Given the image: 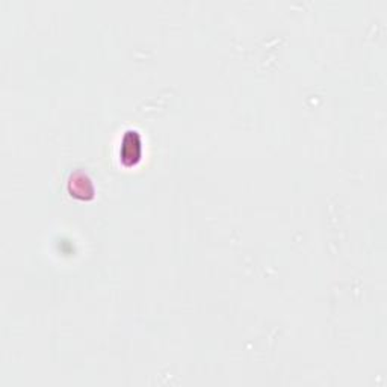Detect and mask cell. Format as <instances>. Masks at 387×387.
Masks as SVG:
<instances>
[{
  "instance_id": "cell-1",
  "label": "cell",
  "mask_w": 387,
  "mask_h": 387,
  "mask_svg": "<svg viewBox=\"0 0 387 387\" xmlns=\"http://www.w3.org/2000/svg\"><path fill=\"white\" fill-rule=\"evenodd\" d=\"M142 155V141L138 132L129 131L123 136L120 149V158L124 165H135Z\"/></svg>"
},
{
  "instance_id": "cell-2",
  "label": "cell",
  "mask_w": 387,
  "mask_h": 387,
  "mask_svg": "<svg viewBox=\"0 0 387 387\" xmlns=\"http://www.w3.org/2000/svg\"><path fill=\"white\" fill-rule=\"evenodd\" d=\"M68 191L73 197L80 200H90L94 196V185L86 174L76 171L70 176Z\"/></svg>"
}]
</instances>
